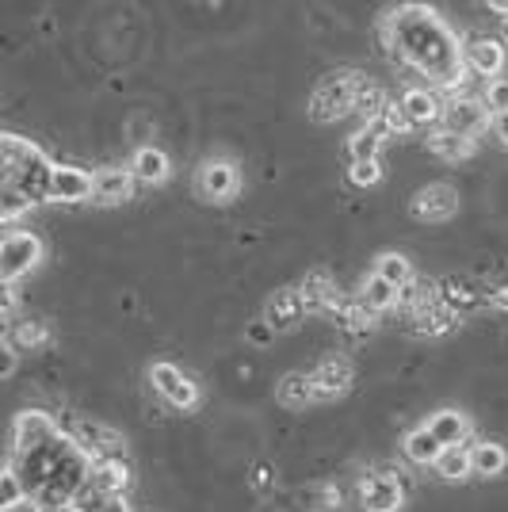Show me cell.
<instances>
[{
  "label": "cell",
  "instance_id": "1",
  "mask_svg": "<svg viewBox=\"0 0 508 512\" xmlns=\"http://www.w3.org/2000/svg\"><path fill=\"white\" fill-rule=\"evenodd\" d=\"M386 35H390V46L398 50V58L405 65H413L417 73H424L428 81H436V85L463 81V46H459V39L451 35V27L432 8L405 4L398 12H390Z\"/></svg>",
  "mask_w": 508,
  "mask_h": 512
},
{
  "label": "cell",
  "instance_id": "2",
  "mask_svg": "<svg viewBox=\"0 0 508 512\" xmlns=\"http://www.w3.org/2000/svg\"><path fill=\"white\" fill-rule=\"evenodd\" d=\"M4 184L23 192L31 203H43L54 192V165L43 157L39 146L23 142L20 134H4Z\"/></svg>",
  "mask_w": 508,
  "mask_h": 512
},
{
  "label": "cell",
  "instance_id": "3",
  "mask_svg": "<svg viewBox=\"0 0 508 512\" xmlns=\"http://www.w3.org/2000/svg\"><path fill=\"white\" fill-rule=\"evenodd\" d=\"M363 77L356 69H340L321 77V85L314 88V100H310V115L318 123H337L344 115H356V92H360Z\"/></svg>",
  "mask_w": 508,
  "mask_h": 512
},
{
  "label": "cell",
  "instance_id": "4",
  "mask_svg": "<svg viewBox=\"0 0 508 512\" xmlns=\"http://www.w3.org/2000/svg\"><path fill=\"white\" fill-rule=\"evenodd\" d=\"M54 436H58V428H54V421L46 417V413H39V409H27V413H20L16 421H12V432H8V467L16 463V455L20 451H43L54 444Z\"/></svg>",
  "mask_w": 508,
  "mask_h": 512
},
{
  "label": "cell",
  "instance_id": "5",
  "mask_svg": "<svg viewBox=\"0 0 508 512\" xmlns=\"http://www.w3.org/2000/svg\"><path fill=\"white\" fill-rule=\"evenodd\" d=\"M39 260H43V241L35 234H20V230L4 234V245H0V276H4V283H16L20 276H27L31 268H39Z\"/></svg>",
  "mask_w": 508,
  "mask_h": 512
},
{
  "label": "cell",
  "instance_id": "6",
  "mask_svg": "<svg viewBox=\"0 0 508 512\" xmlns=\"http://www.w3.org/2000/svg\"><path fill=\"white\" fill-rule=\"evenodd\" d=\"M149 383L157 386V394L176 409H195L199 406V386L176 363H153L149 367Z\"/></svg>",
  "mask_w": 508,
  "mask_h": 512
},
{
  "label": "cell",
  "instance_id": "7",
  "mask_svg": "<svg viewBox=\"0 0 508 512\" xmlns=\"http://www.w3.org/2000/svg\"><path fill=\"white\" fill-rule=\"evenodd\" d=\"M73 444L85 451L92 463H107V459H123L127 455V440L111 428L96 425V421H81L73 432Z\"/></svg>",
  "mask_w": 508,
  "mask_h": 512
},
{
  "label": "cell",
  "instance_id": "8",
  "mask_svg": "<svg viewBox=\"0 0 508 512\" xmlns=\"http://www.w3.org/2000/svg\"><path fill=\"white\" fill-rule=\"evenodd\" d=\"M237 165L233 161H222V157H211V161H203V169L195 176V188L203 199H211V203H226L237 195Z\"/></svg>",
  "mask_w": 508,
  "mask_h": 512
},
{
  "label": "cell",
  "instance_id": "9",
  "mask_svg": "<svg viewBox=\"0 0 508 512\" xmlns=\"http://www.w3.org/2000/svg\"><path fill=\"white\" fill-rule=\"evenodd\" d=\"M459 211V192L451 184H428L413 195V218L417 222H447Z\"/></svg>",
  "mask_w": 508,
  "mask_h": 512
},
{
  "label": "cell",
  "instance_id": "10",
  "mask_svg": "<svg viewBox=\"0 0 508 512\" xmlns=\"http://www.w3.org/2000/svg\"><path fill=\"white\" fill-rule=\"evenodd\" d=\"M463 58L466 65L478 73V77H493L497 81V73L505 69L508 62V50L501 39H489V35H470L463 46Z\"/></svg>",
  "mask_w": 508,
  "mask_h": 512
},
{
  "label": "cell",
  "instance_id": "11",
  "mask_svg": "<svg viewBox=\"0 0 508 512\" xmlns=\"http://www.w3.org/2000/svg\"><path fill=\"white\" fill-rule=\"evenodd\" d=\"M360 497L367 512H398L405 505V490L394 474H367Z\"/></svg>",
  "mask_w": 508,
  "mask_h": 512
},
{
  "label": "cell",
  "instance_id": "12",
  "mask_svg": "<svg viewBox=\"0 0 508 512\" xmlns=\"http://www.w3.org/2000/svg\"><path fill=\"white\" fill-rule=\"evenodd\" d=\"M493 123L489 107L482 100H451L444 107V130L451 134H463V138H474L478 130H486Z\"/></svg>",
  "mask_w": 508,
  "mask_h": 512
},
{
  "label": "cell",
  "instance_id": "13",
  "mask_svg": "<svg viewBox=\"0 0 508 512\" xmlns=\"http://www.w3.org/2000/svg\"><path fill=\"white\" fill-rule=\"evenodd\" d=\"M306 314V302H302V291L298 287H283L268 299V310H264V321L276 329V333H291L298 321Z\"/></svg>",
  "mask_w": 508,
  "mask_h": 512
},
{
  "label": "cell",
  "instance_id": "14",
  "mask_svg": "<svg viewBox=\"0 0 508 512\" xmlns=\"http://www.w3.org/2000/svg\"><path fill=\"white\" fill-rule=\"evenodd\" d=\"M88 195H96V176L92 172L73 169V165L54 169V192H50V199H58V203H85Z\"/></svg>",
  "mask_w": 508,
  "mask_h": 512
},
{
  "label": "cell",
  "instance_id": "15",
  "mask_svg": "<svg viewBox=\"0 0 508 512\" xmlns=\"http://www.w3.org/2000/svg\"><path fill=\"white\" fill-rule=\"evenodd\" d=\"M352 363L344 356H325L314 371V386H318V398H340L348 386H352Z\"/></svg>",
  "mask_w": 508,
  "mask_h": 512
},
{
  "label": "cell",
  "instance_id": "16",
  "mask_svg": "<svg viewBox=\"0 0 508 512\" xmlns=\"http://www.w3.org/2000/svg\"><path fill=\"white\" fill-rule=\"evenodd\" d=\"M302 302L310 314H325V310H337V283L329 272H306V279L298 283Z\"/></svg>",
  "mask_w": 508,
  "mask_h": 512
},
{
  "label": "cell",
  "instance_id": "17",
  "mask_svg": "<svg viewBox=\"0 0 508 512\" xmlns=\"http://www.w3.org/2000/svg\"><path fill=\"white\" fill-rule=\"evenodd\" d=\"M88 482L96 486L100 493H107L111 501H123V493L130 486V467L127 459H107V463H92V474Z\"/></svg>",
  "mask_w": 508,
  "mask_h": 512
},
{
  "label": "cell",
  "instance_id": "18",
  "mask_svg": "<svg viewBox=\"0 0 508 512\" xmlns=\"http://www.w3.org/2000/svg\"><path fill=\"white\" fill-rule=\"evenodd\" d=\"M428 432H432L444 448H463L466 436H470V421H466V413H459V409H440V413H432Z\"/></svg>",
  "mask_w": 508,
  "mask_h": 512
},
{
  "label": "cell",
  "instance_id": "19",
  "mask_svg": "<svg viewBox=\"0 0 508 512\" xmlns=\"http://www.w3.org/2000/svg\"><path fill=\"white\" fill-rule=\"evenodd\" d=\"M130 172H134V180H142V184H165L169 180V153L157 150V146H142V150L130 157Z\"/></svg>",
  "mask_w": 508,
  "mask_h": 512
},
{
  "label": "cell",
  "instance_id": "20",
  "mask_svg": "<svg viewBox=\"0 0 508 512\" xmlns=\"http://www.w3.org/2000/svg\"><path fill=\"white\" fill-rule=\"evenodd\" d=\"M402 107H405V115L413 119V127H428V123H440V119H444L440 96L428 92V88H409L402 96Z\"/></svg>",
  "mask_w": 508,
  "mask_h": 512
},
{
  "label": "cell",
  "instance_id": "21",
  "mask_svg": "<svg viewBox=\"0 0 508 512\" xmlns=\"http://www.w3.org/2000/svg\"><path fill=\"white\" fill-rule=\"evenodd\" d=\"M440 455H444V444L428 432V425L413 428V432L405 436V459H409V463H417V467H436Z\"/></svg>",
  "mask_w": 508,
  "mask_h": 512
},
{
  "label": "cell",
  "instance_id": "22",
  "mask_svg": "<svg viewBox=\"0 0 508 512\" xmlns=\"http://www.w3.org/2000/svg\"><path fill=\"white\" fill-rule=\"evenodd\" d=\"M130 195H134V172L130 169L96 172V199L100 203H127Z\"/></svg>",
  "mask_w": 508,
  "mask_h": 512
},
{
  "label": "cell",
  "instance_id": "23",
  "mask_svg": "<svg viewBox=\"0 0 508 512\" xmlns=\"http://www.w3.org/2000/svg\"><path fill=\"white\" fill-rule=\"evenodd\" d=\"M279 402H283V406H291V409H306L310 402H318L314 375H302V371L283 375V383H279Z\"/></svg>",
  "mask_w": 508,
  "mask_h": 512
},
{
  "label": "cell",
  "instance_id": "24",
  "mask_svg": "<svg viewBox=\"0 0 508 512\" xmlns=\"http://www.w3.org/2000/svg\"><path fill=\"white\" fill-rule=\"evenodd\" d=\"M398 295H402L398 287H390L386 279L375 276V272H371V276L363 279L360 302H363V306H367V310H371V314H382V310H390V306L398 302Z\"/></svg>",
  "mask_w": 508,
  "mask_h": 512
},
{
  "label": "cell",
  "instance_id": "25",
  "mask_svg": "<svg viewBox=\"0 0 508 512\" xmlns=\"http://www.w3.org/2000/svg\"><path fill=\"white\" fill-rule=\"evenodd\" d=\"M386 107H390L386 92L379 85H371V81H363L360 92H356V115L363 119V127H375L382 115H386Z\"/></svg>",
  "mask_w": 508,
  "mask_h": 512
},
{
  "label": "cell",
  "instance_id": "26",
  "mask_svg": "<svg viewBox=\"0 0 508 512\" xmlns=\"http://www.w3.org/2000/svg\"><path fill=\"white\" fill-rule=\"evenodd\" d=\"M470 463H474V474H482V478H493V474H505L508 467V451L501 444H474L470 448Z\"/></svg>",
  "mask_w": 508,
  "mask_h": 512
},
{
  "label": "cell",
  "instance_id": "27",
  "mask_svg": "<svg viewBox=\"0 0 508 512\" xmlns=\"http://www.w3.org/2000/svg\"><path fill=\"white\" fill-rule=\"evenodd\" d=\"M375 276H382L390 287L405 291V287L413 283V264H409L402 253H382L379 260H375Z\"/></svg>",
  "mask_w": 508,
  "mask_h": 512
},
{
  "label": "cell",
  "instance_id": "28",
  "mask_svg": "<svg viewBox=\"0 0 508 512\" xmlns=\"http://www.w3.org/2000/svg\"><path fill=\"white\" fill-rule=\"evenodd\" d=\"M428 146L436 157H444V161H463L474 153V138H463V134H451V130H436L432 138H428Z\"/></svg>",
  "mask_w": 508,
  "mask_h": 512
},
{
  "label": "cell",
  "instance_id": "29",
  "mask_svg": "<svg viewBox=\"0 0 508 512\" xmlns=\"http://www.w3.org/2000/svg\"><path fill=\"white\" fill-rule=\"evenodd\" d=\"M379 150H382V134L375 127H360L348 138V157H352V165H360V161H379Z\"/></svg>",
  "mask_w": 508,
  "mask_h": 512
},
{
  "label": "cell",
  "instance_id": "30",
  "mask_svg": "<svg viewBox=\"0 0 508 512\" xmlns=\"http://www.w3.org/2000/svg\"><path fill=\"white\" fill-rule=\"evenodd\" d=\"M436 474L447 478V482H459L466 474H474V463H470V448H444L440 463H436Z\"/></svg>",
  "mask_w": 508,
  "mask_h": 512
},
{
  "label": "cell",
  "instance_id": "31",
  "mask_svg": "<svg viewBox=\"0 0 508 512\" xmlns=\"http://www.w3.org/2000/svg\"><path fill=\"white\" fill-rule=\"evenodd\" d=\"M4 344H12L16 352H23V348H39V344H46L43 321H20V325H8V333H4Z\"/></svg>",
  "mask_w": 508,
  "mask_h": 512
},
{
  "label": "cell",
  "instance_id": "32",
  "mask_svg": "<svg viewBox=\"0 0 508 512\" xmlns=\"http://www.w3.org/2000/svg\"><path fill=\"white\" fill-rule=\"evenodd\" d=\"M31 207H35V203H31L27 195L16 192V188H8V184H4V199H0V218H4V226H8V234H12V226L20 222V214H27V211H31Z\"/></svg>",
  "mask_w": 508,
  "mask_h": 512
},
{
  "label": "cell",
  "instance_id": "33",
  "mask_svg": "<svg viewBox=\"0 0 508 512\" xmlns=\"http://www.w3.org/2000/svg\"><path fill=\"white\" fill-rule=\"evenodd\" d=\"M375 130H379L382 138H390V134H398V138H405V134H413V119L405 115V107L402 104H390L386 107V115H382L379 123H375Z\"/></svg>",
  "mask_w": 508,
  "mask_h": 512
},
{
  "label": "cell",
  "instance_id": "34",
  "mask_svg": "<svg viewBox=\"0 0 508 512\" xmlns=\"http://www.w3.org/2000/svg\"><path fill=\"white\" fill-rule=\"evenodd\" d=\"M23 497H27V486L20 482L16 467H8V470H4V478H0V509H4V512L20 509Z\"/></svg>",
  "mask_w": 508,
  "mask_h": 512
},
{
  "label": "cell",
  "instance_id": "35",
  "mask_svg": "<svg viewBox=\"0 0 508 512\" xmlns=\"http://www.w3.org/2000/svg\"><path fill=\"white\" fill-rule=\"evenodd\" d=\"M340 325L348 329V333H356V337H363V333H371L375 329V314L363 306V302H356V306H348V310H340Z\"/></svg>",
  "mask_w": 508,
  "mask_h": 512
},
{
  "label": "cell",
  "instance_id": "36",
  "mask_svg": "<svg viewBox=\"0 0 508 512\" xmlns=\"http://www.w3.org/2000/svg\"><path fill=\"white\" fill-rule=\"evenodd\" d=\"M482 104L489 107V115H505V111H508V81H505V77L489 81L486 96H482Z\"/></svg>",
  "mask_w": 508,
  "mask_h": 512
},
{
  "label": "cell",
  "instance_id": "37",
  "mask_svg": "<svg viewBox=\"0 0 508 512\" xmlns=\"http://www.w3.org/2000/svg\"><path fill=\"white\" fill-rule=\"evenodd\" d=\"M348 180H352L356 188H375L382 180V165L379 161H360V165L348 169Z\"/></svg>",
  "mask_w": 508,
  "mask_h": 512
},
{
  "label": "cell",
  "instance_id": "38",
  "mask_svg": "<svg viewBox=\"0 0 508 512\" xmlns=\"http://www.w3.org/2000/svg\"><path fill=\"white\" fill-rule=\"evenodd\" d=\"M444 302L451 306V310H455V306H463V310H466V306H474V302H478V295H474L466 283H447Z\"/></svg>",
  "mask_w": 508,
  "mask_h": 512
},
{
  "label": "cell",
  "instance_id": "39",
  "mask_svg": "<svg viewBox=\"0 0 508 512\" xmlns=\"http://www.w3.org/2000/svg\"><path fill=\"white\" fill-rule=\"evenodd\" d=\"M272 337H276V329H272V325H268L264 318L249 325V341H253V344H268Z\"/></svg>",
  "mask_w": 508,
  "mask_h": 512
},
{
  "label": "cell",
  "instance_id": "40",
  "mask_svg": "<svg viewBox=\"0 0 508 512\" xmlns=\"http://www.w3.org/2000/svg\"><path fill=\"white\" fill-rule=\"evenodd\" d=\"M16 356H20V352H16L12 344H4V348H0V375H4V379H12V371H16Z\"/></svg>",
  "mask_w": 508,
  "mask_h": 512
},
{
  "label": "cell",
  "instance_id": "41",
  "mask_svg": "<svg viewBox=\"0 0 508 512\" xmlns=\"http://www.w3.org/2000/svg\"><path fill=\"white\" fill-rule=\"evenodd\" d=\"M489 127H493V134H497V142L508 146V111L505 115H493V123H489Z\"/></svg>",
  "mask_w": 508,
  "mask_h": 512
},
{
  "label": "cell",
  "instance_id": "42",
  "mask_svg": "<svg viewBox=\"0 0 508 512\" xmlns=\"http://www.w3.org/2000/svg\"><path fill=\"white\" fill-rule=\"evenodd\" d=\"M489 306H493V310H508V287H497V291H489Z\"/></svg>",
  "mask_w": 508,
  "mask_h": 512
},
{
  "label": "cell",
  "instance_id": "43",
  "mask_svg": "<svg viewBox=\"0 0 508 512\" xmlns=\"http://www.w3.org/2000/svg\"><path fill=\"white\" fill-rule=\"evenodd\" d=\"M16 310V283H4V318H12Z\"/></svg>",
  "mask_w": 508,
  "mask_h": 512
},
{
  "label": "cell",
  "instance_id": "44",
  "mask_svg": "<svg viewBox=\"0 0 508 512\" xmlns=\"http://www.w3.org/2000/svg\"><path fill=\"white\" fill-rule=\"evenodd\" d=\"M39 512H81V509H77L73 501H65V505H43Z\"/></svg>",
  "mask_w": 508,
  "mask_h": 512
},
{
  "label": "cell",
  "instance_id": "45",
  "mask_svg": "<svg viewBox=\"0 0 508 512\" xmlns=\"http://www.w3.org/2000/svg\"><path fill=\"white\" fill-rule=\"evenodd\" d=\"M268 478H272V474H268V467H256V486H268Z\"/></svg>",
  "mask_w": 508,
  "mask_h": 512
},
{
  "label": "cell",
  "instance_id": "46",
  "mask_svg": "<svg viewBox=\"0 0 508 512\" xmlns=\"http://www.w3.org/2000/svg\"><path fill=\"white\" fill-rule=\"evenodd\" d=\"M489 12H501V16H508V0H489Z\"/></svg>",
  "mask_w": 508,
  "mask_h": 512
},
{
  "label": "cell",
  "instance_id": "47",
  "mask_svg": "<svg viewBox=\"0 0 508 512\" xmlns=\"http://www.w3.org/2000/svg\"><path fill=\"white\" fill-rule=\"evenodd\" d=\"M104 512H130V509H127V505H123V501H111V505H107Z\"/></svg>",
  "mask_w": 508,
  "mask_h": 512
}]
</instances>
